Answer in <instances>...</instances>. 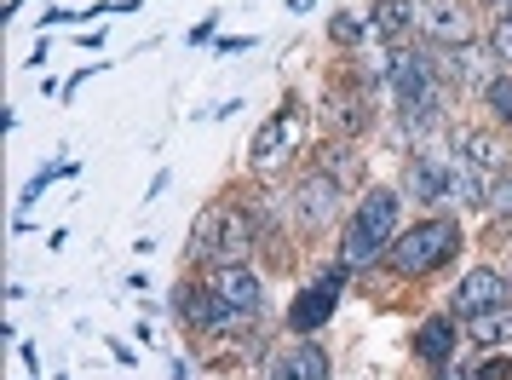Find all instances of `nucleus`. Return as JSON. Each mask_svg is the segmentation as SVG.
<instances>
[{"instance_id":"obj_1","label":"nucleus","mask_w":512,"mask_h":380,"mask_svg":"<svg viewBox=\"0 0 512 380\" xmlns=\"http://www.w3.org/2000/svg\"><path fill=\"white\" fill-rule=\"evenodd\" d=\"M397 242V190H369L357 202V214L346 219V237H340V265H374L386 248Z\"/></svg>"},{"instance_id":"obj_2","label":"nucleus","mask_w":512,"mask_h":380,"mask_svg":"<svg viewBox=\"0 0 512 380\" xmlns=\"http://www.w3.org/2000/svg\"><path fill=\"white\" fill-rule=\"evenodd\" d=\"M455 248H461L455 219H420L415 231H397V242L386 248V254H392V271H403V277H426V271H438Z\"/></svg>"},{"instance_id":"obj_3","label":"nucleus","mask_w":512,"mask_h":380,"mask_svg":"<svg viewBox=\"0 0 512 380\" xmlns=\"http://www.w3.org/2000/svg\"><path fill=\"white\" fill-rule=\"evenodd\" d=\"M254 248V219L242 208H208L196 219V260L208 265H242Z\"/></svg>"},{"instance_id":"obj_4","label":"nucleus","mask_w":512,"mask_h":380,"mask_svg":"<svg viewBox=\"0 0 512 380\" xmlns=\"http://www.w3.org/2000/svg\"><path fill=\"white\" fill-rule=\"evenodd\" d=\"M409 24L432 47H466L472 41V12L461 0H409Z\"/></svg>"},{"instance_id":"obj_5","label":"nucleus","mask_w":512,"mask_h":380,"mask_svg":"<svg viewBox=\"0 0 512 380\" xmlns=\"http://www.w3.org/2000/svg\"><path fill=\"white\" fill-rule=\"evenodd\" d=\"M340 288H346V265L323 271V277H317V283L294 300V311H288V329H300V334L323 329L328 317H334V306H340Z\"/></svg>"},{"instance_id":"obj_6","label":"nucleus","mask_w":512,"mask_h":380,"mask_svg":"<svg viewBox=\"0 0 512 380\" xmlns=\"http://www.w3.org/2000/svg\"><path fill=\"white\" fill-rule=\"evenodd\" d=\"M294 144H300V104H288L282 116H271L265 127H259L248 162H254L259 173H271V167H282L288 156H294Z\"/></svg>"},{"instance_id":"obj_7","label":"nucleus","mask_w":512,"mask_h":380,"mask_svg":"<svg viewBox=\"0 0 512 380\" xmlns=\"http://www.w3.org/2000/svg\"><path fill=\"white\" fill-rule=\"evenodd\" d=\"M495 64H501V58H495L489 47H478V41H466V47H449V52L438 58L443 81H449V87H466V93H478V98H484V87L495 81Z\"/></svg>"},{"instance_id":"obj_8","label":"nucleus","mask_w":512,"mask_h":380,"mask_svg":"<svg viewBox=\"0 0 512 380\" xmlns=\"http://www.w3.org/2000/svg\"><path fill=\"white\" fill-rule=\"evenodd\" d=\"M219 300V306H231V311H248L254 317L259 306H265V283H259L248 265H213L208 271V283H202Z\"/></svg>"},{"instance_id":"obj_9","label":"nucleus","mask_w":512,"mask_h":380,"mask_svg":"<svg viewBox=\"0 0 512 380\" xmlns=\"http://www.w3.org/2000/svg\"><path fill=\"white\" fill-rule=\"evenodd\" d=\"M507 294H512V277L507 271H472L461 288H455V317H478V311H495V306H507Z\"/></svg>"},{"instance_id":"obj_10","label":"nucleus","mask_w":512,"mask_h":380,"mask_svg":"<svg viewBox=\"0 0 512 380\" xmlns=\"http://www.w3.org/2000/svg\"><path fill=\"white\" fill-rule=\"evenodd\" d=\"M294 208H300V219H311V225H328L334 208H340V185L323 179V173H311L305 185H294Z\"/></svg>"},{"instance_id":"obj_11","label":"nucleus","mask_w":512,"mask_h":380,"mask_svg":"<svg viewBox=\"0 0 512 380\" xmlns=\"http://www.w3.org/2000/svg\"><path fill=\"white\" fill-rule=\"evenodd\" d=\"M455 346H461V329H455L449 317H432V323H420L415 329V357L420 363H432V369H443V363L455 357Z\"/></svg>"},{"instance_id":"obj_12","label":"nucleus","mask_w":512,"mask_h":380,"mask_svg":"<svg viewBox=\"0 0 512 380\" xmlns=\"http://www.w3.org/2000/svg\"><path fill=\"white\" fill-rule=\"evenodd\" d=\"M317 173L334 179L340 190H357V179H363V156H357V144H346V139L323 144V150H317Z\"/></svg>"},{"instance_id":"obj_13","label":"nucleus","mask_w":512,"mask_h":380,"mask_svg":"<svg viewBox=\"0 0 512 380\" xmlns=\"http://www.w3.org/2000/svg\"><path fill=\"white\" fill-rule=\"evenodd\" d=\"M271 380H328V357H323V346H317V340L305 334L300 346H294V352H288V357L277 363V369H271Z\"/></svg>"},{"instance_id":"obj_14","label":"nucleus","mask_w":512,"mask_h":380,"mask_svg":"<svg viewBox=\"0 0 512 380\" xmlns=\"http://www.w3.org/2000/svg\"><path fill=\"white\" fill-rule=\"evenodd\" d=\"M472 340H478V346H507L512 340V306H495V311H478V317H472Z\"/></svg>"},{"instance_id":"obj_15","label":"nucleus","mask_w":512,"mask_h":380,"mask_svg":"<svg viewBox=\"0 0 512 380\" xmlns=\"http://www.w3.org/2000/svg\"><path fill=\"white\" fill-rule=\"evenodd\" d=\"M466 167L501 179V139H495V133H466Z\"/></svg>"},{"instance_id":"obj_16","label":"nucleus","mask_w":512,"mask_h":380,"mask_svg":"<svg viewBox=\"0 0 512 380\" xmlns=\"http://www.w3.org/2000/svg\"><path fill=\"white\" fill-rule=\"evenodd\" d=\"M328 35H334L340 47H357V41H369L374 35V12H340V18L328 24Z\"/></svg>"},{"instance_id":"obj_17","label":"nucleus","mask_w":512,"mask_h":380,"mask_svg":"<svg viewBox=\"0 0 512 380\" xmlns=\"http://www.w3.org/2000/svg\"><path fill=\"white\" fill-rule=\"evenodd\" d=\"M484 104L495 110V121H507V127H512V75H495V81H489Z\"/></svg>"},{"instance_id":"obj_18","label":"nucleus","mask_w":512,"mask_h":380,"mask_svg":"<svg viewBox=\"0 0 512 380\" xmlns=\"http://www.w3.org/2000/svg\"><path fill=\"white\" fill-rule=\"evenodd\" d=\"M328 110H334V121H340V127H346V133H357V127H363V121H369V110H363V104H351L346 93H340V98H328Z\"/></svg>"},{"instance_id":"obj_19","label":"nucleus","mask_w":512,"mask_h":380,"mask_svg":"<svg viewBox=\"0 0 512 380\" xmlns=\"http://www.w3.org/2000/svg\"><path fill=\"white\" fill-rule=\"evenodd\" d=\"M466 380H512V357L489 352V357H484V363H478V369H472Z\"/></svg>"},{"instance_id":"obj_20","label":"nucleus","mask_w":512,"mask_h":380,"mask_svg":"<svg viewBox=\"0 0 512 380\" xmlns=\"http://www.w3.org/2000/svg\"><path fill=\"white\" fill-rule=\"evenodd\" d=\"M489 52H495V58L512 70V18H501V24H495V35H489Z\"/></svg>"},{"instance_id":"obj_21","label":"nucleus","mask_w":512,"mask_h":380,"mask_svg":"<svg viewBox=\"0 0 512 380\" xmlns=\"http://www.w3.org/2000/svg\"><path fill=\"white\" fill-rule=\"evenodd\" d=\"M484 208H489V214H512V179H495V185H489Z\"/></svg>"},{"instance_id":"obj_22","label":"nucleus","mask_w":512,"mask_h":380,"mask_svg":"<svg viewBox=\"0 0 512 380\" xmlns=\"http://www.w3.org/2000/svg\"><path fill=\"white\" fill-rule=\"evenodd\" d=\"M489 12H501V18H512V0H484Z\"/></svg>"},{"instance_id":"obj_23","label":"nucleus","mask_w":512,"mask_h":380,"mask_svg":"<svg viewBox=\"0 0 512 380\" xmlns=\"http://www.w3.org/2000/svg\"><path fill=\"white\" fill-rule=\"evenodd\" d=\"M311 6H317V0H288V12H311Z\"/></svg>"},{"instance_id":"obj_24","label":"nucleus","mask_w":512,"mask_h":380,"mask_svg":"<svg viewBox=\"0 0 512 380\" xmlns=\"http://www.w3.org/2000/svg\"><path fill=\"white\" fill-rule=\"evenodd\" d=\"M432 380H466V375H455V369H449V363H443V375H432Z\"/></svg>"}]
</instances>
